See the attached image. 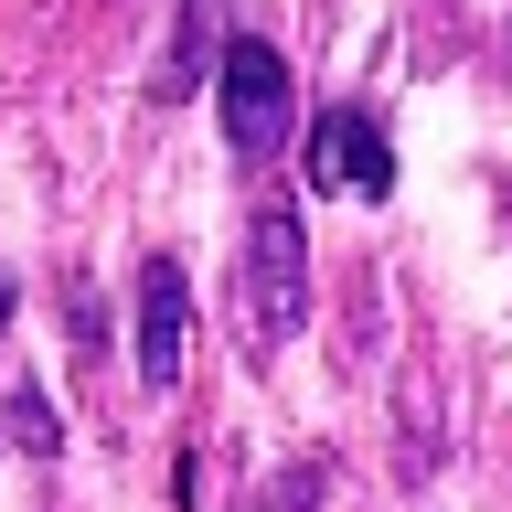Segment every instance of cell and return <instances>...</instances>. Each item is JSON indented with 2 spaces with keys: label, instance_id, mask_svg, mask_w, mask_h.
I'll return each instance as SVG.
<instances>
[{
  "label": "cell",
  "instance_id": "cell-2",
  "mask_svg": "<svg viewBox=\"0 0 512 512\" xmlns=\"http://www.w3.org/2000/svg\"><path fill=\"white\" fill-rule=\"evenodd\" d=\"M310 320V235L288 203H256L246 224V342H288Z\"/></svg>",
  "mask_w": 512,
  "mask_h": 512
},
{
  "label": "cell",
  "instance_id": "cell-1",
  "mask_svg": "<svg viewBox=\"0 0 512 512\" xmlns=\"http://www.w3.org/2000/svg\"><path fill=\"white\" fill-rule=\"evenodd\" d=\"M214 107H224V150H235V160L288 150V128H299V86H288V54L267 43V32H235V43H224Z\"/></svg>",
  "mask_w": 512,
  "mask_h": 512
},
{
  "label": "cell",
  "instance_id": "cell-6",
  "mask_svg": "<svg viewBox=\"0 0 512 512\" xmlns=\"http://www.w3.org/2000/svg\"><path fill=\"white\" fill-rule=\"evenodd\" d=\"M0 331H11V278H0Z\"/></svg>",
  "mask_w": 512,
  "mask_h": 512
},
{
  "label": "cell",
  "instance_id": "cell-4",
  "mask_svg": "<svg viewBox=\"0 0 512 512\" xmlns=\"http://www.w3.org/2000/svg\"><path fill=\"white\" fill-rule=\"evenodd\" d=\"M182 352H192V288L171 256L139 267V384H182Z\"/></svg>",
  "mask_w": 512,
  "mask_h": 512
},
{
  "label": "cell",
  "instance_id": "cell-3",
  "mask_svg": "<svg viewBox=\"0 0 512 512\" xmlns=\"http://www.w3.org/2000/svg\"><path fill=\"white\" fill-rule=\"evenodd\" d=\"M310 182L320 192H352V203H384L395 192V139H384V118L374 107H320L310 118Z\"/></svg>",
  "mask_w": 512,
  "mask_h": 512
},
{
  "label": "cell",
  "instance_id": "cell-5",
  "mask_svg": "<svg viewBox=\"0 0 512 512\" xmlns=\"http://www.w3.org/2000/svg\"><path fill=\"white\" fill-rule=\"evenodd\" d=\"M0 448H22V459H54L64 448V427H54V406H43V395H11V406H0Z\"/></svg>",
  "mask_w": 512,
  "mask_h": 512
}]
</instances>
